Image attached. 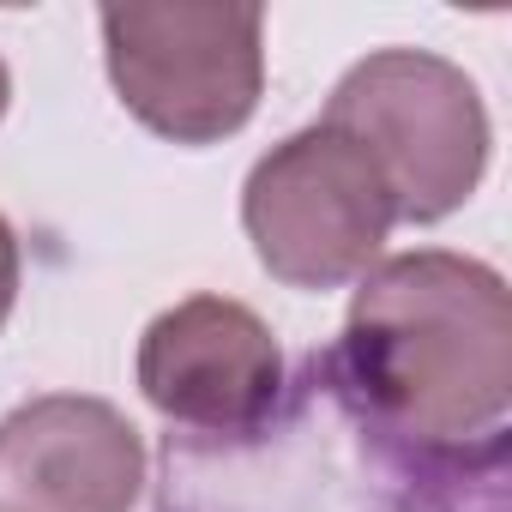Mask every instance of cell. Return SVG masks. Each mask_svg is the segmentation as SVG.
Listing matches in <instances>:
<instances>
[{
  "label": "cell",
  "mask_w": 512,
  "mask_h": 512,
  "mask_svg": "<svg viewBox=\"0 0 512 512\" xmlns=\"http://www.w3.org/2000/svg\"><path fill=\"white\" fill-rule=\"evenodd\" d=\"M308 380L344 422L410 464L506 458V278L452 247H410L374 260L356 278L344 332L308 356Z\"/></svg>",
  "instance_id": "1"
},
{
  "label": "cell",
  "mask_w": 512,
  "mask_h": 512,
  "mask_svg": "<svg viewBox=\"0 0 512 512\" xmlns=\"http://www.w3.org/2000/svg\"><path fill=\"white\" fill-rule=\"evenodd\" d=\"M350 133L380 169L398 223H440L488 175L494 127L476 79L434 49H374L362 55L320 115Z\"/></svg>",
  "instance_id": "2"
},
{
  "label": "cell",
  "mask_w": 512,
  "mask_h": 512,
  "mask_svg": "<svg viewBox=\"0 0 512 512\" xmlns=\"http://www.w3.org/2000/svg\"><path fill=\"white\" fill-rule=\"evenodd\" d=\"M103 67L121 109L169 145H223L266 97L260 7H103Z\"/></svg>",
  "instance_id": "3"
},
{
  "label": "cell",
  "mask_w": 512,
  "mask_h": 512,
  "mask_svg": "<svg viewBox=\"0 0 512 512\" xmlns=\"http://www.w3.org/2000/svg\"><path fill=\"white\" fill-rule=\"evenodd\" d=\"M398 211L368 163V151L314 121L278 139L241 181V229L284 290H344L356 284L392 235Z\"/></svg>",
  "instance_id": "4"
},
{
  "label": "cell",
  "mask_w": 512,
  "mask_h": 512,
  "mask_svg": "<svg viewBox=\"0 0 512 512\" xmlns=\"http://www.w3.org/2000/svg\"><path fill=\"white\" fill-rule=\"evenodd\" d=\"M139 398L193 440H253L290 392L272 326L235 296H187L163 308L133 356Z\"/></svg>",
  "instance_id": "5"
},
{
  "label": "cell",
  "mask_w": 512,
  "mask_h": 512,
  "mask_svg": "<svg viewBox=\"0 0 512 512\" xmlns=\"http://www.w3.org/2000/svg\"><path fill=\"white\" fill-rule=\"evenodd\" d=\"M145 434L121 404L43 392L0 416V512H133Z\"/></svg>",
  "instance_id": "6"
},
{
  "label": "cell",
  "mask_w": 512,
  "mask_h": 512,
  "mask_svg": "<svg viewBox=\"0 0 512 512\" xmlns=\"http://www.w3.org/2000/svg\"><path fill=\"white\" fill-rule=\"evenodd\" d=\"M19 290H25V260H19V235L13 223L0 217V332H7L13 308H19Z\"/></svg>",
  "instance_id": "7"
},
{
  "label": "cell",
  "mask_w": 512,
  "mask_h": 512,
  "mask_svg": "<svg viewBox=\"0 0 512 512\" xmlns=\"http://www.w3.org/2000/svg\"><path fill=\"white\" fill-rule=\"evenodd\" d=\"M7 109H13V73H7V61H0V121H7Z\"/></svg>",
  "instance_id": "8"
}]
</instances>
